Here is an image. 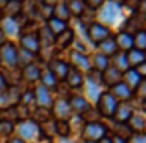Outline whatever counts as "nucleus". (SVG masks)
Returning a JSON list of instances; mask_svg holds the SVG:
<instances>
[{"label": "nucleus", "mask_w": 146, "mask_h": 143, "mask_svg": "<svg viewBox=\"0 0 146 143\" xmlns=\"http://www.w3.org/2000/svg\"><path fill=\"white\" fill-rule=\"evenodd\" d=\"M107 134V127L99 121L86 123L82 132V138L85 143H99Z\"/></svg>", "instance_id": "1"}, {"label": "nucleus", "mask_w": 146, "mask_h": 143, "mask_svg": "<svg viewBox=\"0 0 146 143\" xmlns=\"http://www.w3.org/2000/svg\"><path fill=\"white\" fill-rule=\"evenodd\" d=\"M118 105V101L110 93H101L98 98V112L104 118H111L115 113V108Z\"/></svg>", "instance_id": "2"}, {"label": "nucleus", "mask_w": 146, "mask_h": 143, "mask_svg": "<svg viewBox=\"0 0 146 143\" xmlns=\"http://www.w3.org/2000/svg\"><path fill=\"white\" fill-rule=\"evenodd\" d=\"M38 124L35 123L33 120H24V121H19L17 124V138H21L24 143L25 142H32L35 140L36 134H38Z\"/></svg>", "instance_id": "3"}, {"label": "nucleus", "mask_w": 146, "mask_h": 143, "mask_svg": "<svg viewBox=\"0 0 146 143\" xmlns=\"http://www.w3.org/2000/svg\"><path fill=\"white\" fill-rule=\"evenodd\" d=\"M0 63L8 68L17 66V47L13 43L7 41L3 46H0Z\"/></svg>", "instance_id": "4"}, {"label": "nucleus", "mask_w": 146, "mask_h": 143, "mask_svg": "<svg viewBox=\"0 0 146 143\" xmlns=\"http://www.w3.org/2000/svg\"><path fill=\"white\" fill-rule=\"evenodd\" d=\"M86 33H88L90 41L94 43V44H99V43H102L104 39H107L108 36H110V29L105 27V25H102V24L93 22V24L88 25Z\"/></svg>", "instance_id": "5"}, {"label": "nucleus", "mask_w": 146, "mask_h": 143, "mask_svg": "<svg viewBox=\"0 0 146 143\" xmlns=\"http://www.w3.org/2000/svg\"><path fill=\"white\" fill-rule=\"evenodd\" d=\"M52 112H54V116L57 118V121H69L74 115L69 107V102L64 101V99L55 101L52 105Z\"/></svg>", "instance_id": "6"}, {"label": "nucleus", "mask_w": 146, "mask_h": 143, "mask_svg": "<svg viewBox=\"0 0 146 143\" xmlns=\"http://www.w3.org/2000/svg\"><path fill=\"white\" fill-rule=\"evenodd\" d=\"M119 10H121V5L119 3H115V2H107V3L102 5V10H101V17L105 24H111L116 21V17L119 16Z\"/></svg>", "instance_id": "7"}, {"label": "nucleus", "mask_w": 146, "mask_h": 143, "mask_svg": "<svg viewBox=\"0 0 146 143\" xmlns=\"http://www.w3.org/2000/svg\"><path fill=\"white\" fill-rule=\"evenodd\" d=\"M33 94H35V102L38 104L39 108H46V110L52 108L54 101H52V94H50V91H49L47 88H44L42 85H39V86H36V90L33 91Z\"/></svg>", "instance_id": "8"}, {"label": "nucleus", "mask_w": 146, "mask_h": 143, "mask_svg": "<svg viewBox=\"0 0 146 143\" xmlns=\"http://www.w3.org/2000/svg\"><path fill=\"white\" fill-rule=\"evenodd\" d=\"M21 46H22V51L29 52V54H32V55L38 54L39 49H41V43H39L36 33L22 35V38H21Z\"/></svg>", "instance_id": "9"}, {"label": "nucleus", "mask_w": 146, "mask_h": 143, "mask_svg": "<svg viewBox=\"0 0 146 143\" xmlns=\"http://www.w3.org/2000/svg\"><path fill=\"white\" fill-rule=\"evenodd\" d=\"M132 113H133V108L129 102H118L116 108H115V113L111 118L118 124H126L129 121V118L132 116Z\"/></svg>", "instance_id": "10"}, {"label": "nucleus", "mask_w": 146, "mask_h": 143, "mask_svg": "<svg viewBox=\"0 0 146 143\" xmlns=\"http://www.w3.org/2000/svg\"><path fill=\"white\" fill-rule=\"evenodd\" d=\"M21 99V93L16 86H8L2 94H0V105L5 108H13V105Z\"/></svg>", "instance_id": "11"}, {"label": "nucleus", "mask_w": 146, "mask_h": 143, "mask_svg": "<svg viewBox=\"0 0 146 143\" xmlns=\"http://www.w3.org/2000/svg\"><path fill=\"white\" fill-rule=\"evenodd\" d=\"M101 82L111 88V86H115L116 83L123 82V74H121L115 66H111V65H110V66H108L107 69L101 74Z\"/></svg>", "instance_id": "12"}, {"label": "nucleus", "mask_w": 146, "mask_h": 143, "mask_svg": "<svg viewBox=\"0 0 146 143\" xmlns=\"http://www.w3.org/2000/svg\"><path fill=\"white\" fill-rule=\"evenodd\" d=\"M110 94L113 96L118 102H127L130 98H132L133 91L127 85H124L123 82H119V83H116L115 86L110 88Z\"/></svg>", "instance_id": "13"}, {"label": "nucleus", "mask_w": 146, "mask_h": 143, "mask_svg": "<svg viewBox=\"0 0 146 143\" xmlns=\"http://www.w3.org/2000/svg\"><path fill=\"white\" fill-rule=\"evenodd\" d=\"M126 60L130 69H137L140 65H143L146 61V52H141L138 49H130L126 52Z\"/></svg>", "instance_id": "14"}, {"label": "nucleus", "mask_w": 146, "mask_h": 143, "mask_svg": "<svg viewBox=\"0 0 146 143\" xmlns=\"http://www.w3.org/2000/svg\"><path fill=\"white\" fill-rule=\"evenodd\" d=\"M47 69L54 74L57 80H63L64 77H66V74H68L69 65H68L66 61H63V60H52L50 63H49Z\"/></svg>", "instance_id": "15"}, {"label": "nucleus", "mask_w": 146, "mask_h": 143, "mask_svg": "<svg viewBox=\"0 0 146 143\" xmlns=\"http://www.w3.org/2000/svg\"><path fill=\"white\" fill-rule=\"evenodd\" d=\"M98 49H99V54L104 55V57H115V55L118 54V46H116V41H115V38H111V36H108L107 39H104L102 43H99L98 44Z\"/></svg>", "instance_id": "16"}, {"label": "nucleus", "mask_w": 146, "mask_h": 143, "mask_svg": "<svg viewBox=\"0 0 146 143\" xmlns=\"http://www.w3.org/2000/svg\"><path fill=\"white\" fill-rule=\"evenodd\" d=\"M115 41H116L118 51H123V54L133 49V36L129 32H119L115 36Z\"/></svg>", "instance_id": "17"}, {"label": "nucleus", "mask_w": 146, "mask_h": 143, "mask_svg": "<svg viewBox=\"0 0 146 143\" xmlns=\"http://www.w3.org/2000/svg\"><path fill=\"white\" fill-rule=\"evenodd\" d=\"M71 63H72V68L76 69H85V71H90L91 69V65H90V60L86 55H83L82 52L79 51H72L71 52Z\"/></svg>", "instance_id": "18"}, {"label": "nucleus", "mask_w": 146, "mask_h": 143, "mask_svg": "<svg viewBox=\"0 0 146 143\" xmlns=\"http://www.w3.org/2000/svg\"><path fill=\"white\" fill-rule=\"evenodd\" d=\"M127 127H129L130 132H133V134L143 132V130H145V127H146L145 116H143L141 113H135V112H133L132 116L129 118V121H127Z\"/></svg>", "instance_id": "19"}, {"label": "nucleus", "mask_w": 146, "mask_h": 143, "mask_svg": "<svg viewBox=\"0 0 146 143\" xmlns=\"http://www.w3.org/2000/svg\"><path fill=\"white\" fill-rule=\"evenodd\" d=\"M68 102H69V107H71V110H72V113L85 115L86 112L90 110L88 101H85L82 96H72V98H71Z\"/></svg>", "instance_id": "20"}, {"label": "nucleus", "mask_w": 146, "mask_h": 143, "mask_svg": "<svg viewBox=\"0 0 146 143\" xmlns=\"http://www.w3.org/2000/svg\"><path fill=\"white\" fill-rule=\"evenodd\" d=\"M41 77V68L35 63H30L22 68V79L25 82H36Z\"/></svg>", "instance_id": "21"}, {"label": "nucleus", "mask_w": 146, "mask_h": 143, "mask_svg": "<svg viewBox=\"0 0 146 143\" xmlns=\"http://www.w3.org/2000/svg\"><path fill=\"white\" fill-rule=\"evenodd\" d=\"M66 82L68 85L71 86V88H79V86L83 85V76L82 72H80L79 69H76V68L69 66V69H68V74H66Z\"/></svg>", "instance_id": "22"}, {"label": "nucleus", "mask_w": 146, "mask_h": 143, "mask_svg": "<svg viewBox=\"0 0 146 143\" xmlns=\"http://www.w3.org/2000/svg\"><path fill=\"white\" fill-rule=\"evenodd\" d=\"M140 82H141V77L138 76V72H137L135 69H127L126 72L123 74V83L129 86L132 91L137 90V86L140 85Z\"/></svg>", "instance_id": "23"}, {"label": "nucleus", "mask_w": 146, "mask_h": 143, "mask_svg": "<svg viewBox=\"0 0 146 143\" xmlns=\"http://www.w3.org/2000/svg\"><path fill=\"white\" fill-rule=\"evenodd\" d=\"M54 17L61 22H68L71 19V13L68 10L66 2H58V3L54 5Z\"/></svg>", "instance_id": "24"}, {"label": "nucleus", "mask_w": 146, "mask_h": 143, "mask_svg": "<svg viewBox=\"0 0 146 143\" xmlns=\"http://www.w3.org/2000/svg\"><path fill=\"white\" fill-rule=\"evenodd\" d=\"M39 79H41V82H42V86L47 88L49 91H50V90H57L58 80L55 79V76L49 69H41V77H39Z\"/></svg>", "instance_id": "25"}, {"label": "nucleus", "mask_w": 146, "mask_h": 143, "mask_svg": "<svg viewBox=\"0 0 146 143\" xmlns=\"http://www.w3.org/2000/svg\"><path fill=\"white\" fill-rule=\"evenodd\" d=\"M72 41H74V32L71 29H66L63 33H61V35L55 36V44H57L60 49L69 47Z\"/></svg>", "instance_id": "26"}, {"label": "nucleus", "mask_w": 146, "mask_h": 143, "mask_svg": "<svg viewBox=\"0 0 146 143\" xmlns=\"http://www.w3.org/2000/svg\"><path fill=\"white\" fill-rule=\"evenodd\" d=\"M21 10H22V3L16 2V0L7 2L3 7V13L7 14V17H13V19H16V16L21 14Z\"/></svg>", "instance_id": "27"}, {"label": "nucleus", "mask_w": 146, "mask_h": 143, "mask_svg": "<svg viewBox=\"0 0 146 143\" xmlns=\"http://www.w3.org/2000/svg\"><path fill=\"white\" fill-rule=\"evenodd\" d=\"M46 27H47V29H49V32H50L54 36H58V35H61V33H63L64 30L68 29L66 22H61V21L55 19V17H52V19H49V21H47V25H46Z\"/></svg>", "instance_id": "28"}, {"label": "nucleus", "mask_w": 146, "mask_h": 143, "mask_svg": "<svg viewBox=\"0 0 146 143\" xmlns=\"http://www.w3.org/2000/svg\"><path fill=\"white\" fill-rule=\"evenodd\" d=\"M2 32L5 35H16L19 32V25H17V21L13 17H5L2 21Z\"/></svg>", "instance_id": "29"}, {"label": "nucleus", "mask_w": 146, "mask_h": 143, "mask_svg": "<svg viewBox=\"0 0 146 143\" xmlns=\"http://www.w3.org/2000/svg\"><path fill=\"white\" fill-rule=\"evenodd\" d=\"M108 66H110V61H108L107 57H104V55H101V54L93 57V68H94V71H98V72L102 74Z\"/></svg>", "instance_id": "30"}, {"label": "nucleus", "mask_w": 146, "mask_h": 143, "mask_svg": "<svg viewBox=\"0 0 146 143\" xmlns=\"http://www.w3.org/2000/svg\"><path fill=\"white\" fill-rule=\"evenodd\" d=\"M133 36V49L146 52V30H138Z\"/></svg>", "instance_id": "31"}, {"label": "nucleus", "mask_w": 146, "mask_h": 143, "mask_svg": "<svg viewBox=\"0 0 146 143\" xmlns=\"http://www.w3.org/2000/svg\"><path fill=\"white\" fill-rule=\"evenodd\" d=\"M68 10H69L71 16H82L83 10H85V5H83L82 0H72V2H66Z\"/></svg>", "instance_id": "32"}, {"label": "nucleus", "mask_w": 146, "mask_h": 143, "mask_svg": "<svg viewBox=\"0 0 146 143\" xmlns=\"http://www.w3.org/2000/svg\"><path fill=\"white\" fill-rule=\"evenodd\" d=\"M111 66H115L121 74H124L127 69H130L129 65H127V60H126V54H119V52L115 55V61H113V65H111Z\"/></svg>", "instance_id": "33"}, {"label": "nucleus", "mask_w": 146, "mask_h": 143, "mask_svg": "<svg viewBox=\"0 0 146 143\" xmlns=\"http://www.w3.org/2000/svg\"><path fill=\"white\" fill-rule=\"evenodd\" d=\"M38 39H39V43H42V44H46V46H50L55 43V36L49 32L47 27H42L38 32Z\"/></svg>", "instance_id": "34"}, {"label": "nucleus", "mask_w": 146, "mask_h": 143, "mask_svg": "<svg viewBox=\"0 0 146 143\" xmlns=\"http://www.w3.org/2000/svg\"><path fill=\"white\" fill-rule=\"evenodd\" d=\"M38 14L41 17H44L46 21L52 19V17H54V5L47 3V2H42L38 7Z\"/></svg>", "instance_id": "35"}, {"label": "nucleus", "mask_w": 146, "mask_h": 143, "mask_svg": "<svg viewBox=\"0 0 146 143\" xmlns=\"http://www.w3.org/2000/svg\"><path fill=\"white\" fill-rule=\"evenodd\" d=\"M55 134L66 138L69 135V123L68 121H55Z\"/></svg>", "instance_id": "36"}, {"label": "nucleus", "mask_w": 146, "mask_h": 143, "mask_svg": "<svg viewBox=\"0 0 146 143\" xmlns=\"http://www.w3.org/2000/svg\"><path fill=\"white\" fill-rule=\"evenodd\" d=\"M33 120H36L38 123L41 121V124H42V123H46V121L50 120V113H49V110H46V108H39L38 107L35 112H33Z\"/></svg>", "instance_id": "37"}, {"label": "nucleus", "mask_w": 146, "mask_h": 143, "mask_svg": "<svg viewBox=\"0 0 146 143\" xmlns=\"http://www.w3.org/2000/svg\"><path fill=\"white\" fill-rule=\"evenodd\" d=\"M39 132H41V135L44 137V138H49V137L55 132V123H54V121H50V120L46 121V123H42Z\"/></svg>", "instance_id": "38"}, {"label": "nucleus", "mask_w": 146, "mask_h": 143, "mask_svg": "<svg viewBox=\"0 0 146 143\" xmlns=\"http://www.w3.org/2000/svg\"><path fill=\"white\" fill-rule=\"evenodd\" d=\"M14 130V126L10 120H2L0 121V138L2 137H8Z\"/></svg>", "instance_id": "39"}, {"label": "nucleus", "mask_w": 146, "mask_h": 143, "mask_svg": "<svg viewBox=\"0 0 146 143\" xmlns=\"http://www.w3.org/2000/svg\"><path fill=\"white\" fill-rule=\"evenodd\" d=\"M32 58H33V55L32 54H29V52H25V51H17V65H22V66H27V65H30L29 61H32Z\"/></svg>", "instance_id": "40"}, {"label": "nucleus", "mask_w": 146, "mask_h": 143, "mask_svg": "<svg viewBox=\"0 0 146 143\" xmlns=\"http://www.w3.org/2000/svg\"><path fill=\"white\" fill-rule=\"evenodd\" d=\"M126 142L127 143H146V134H143V132L132 134V135H130Z\"/></svg>", "instance_id": "41"}, {"label": "nucleus", "mask_w": 146, "mask_h": 143, "mask_svg": "<svg viewBox=\"0 0 146 143\" xmlns=\"http://www.w3.org/2000/svg\"><path fill=\"white\" fill-rule=\"evenodd\" d=\"M19 101H22L24 105H30L32 102H35V94H33V91H25L24 94H21Z\"/></svg>", "instance_id": "42"}, {"label": "nucleus", "mask_w": 146, "mask_h": 143, "mask_svg": "<svg viewBox=\"0 0 146 143\" xmlns=\"http://www.w3.org/2000/svg\"><path fill=\"white\" fill-rule=\"evenodd\" d=\"M135 93L140 96L141 99H146V79H141V82H140V85L137 86Z\"/></svg>", "instance_id": "43"}, {"label": "nucleus", "mask_w": 146, "mask_h": 143, "mask_svg": "<svg viewBox=\"0 0 146 143\" xmlns=\"http://www.w3.org/2000/svg\"><path fill=\"white\" fill-rule=\"evenodd\" d=\"M135 13L138 14V17H141V19H146V0H145V2H141V3H138V7H137Z\"/></svg>", "instance_id": "44"}, {"label": "nucleus", "mask_w": 146, "mask_h": 143, "mask_svg": "<svg viewBox=\"0 0 146 143\" xmlns=\"http://www.w3.org/2000/svg\"><path fill=\"white\" fill-rule=\"evenodd\" d=\"M83 5L90 7L91 10H96V8L102 7V5H104V2H102V0H88V2H83Z\"/></svg>", "instance_id": "45"}, {"label": "nucleus", "mask_w": 146, "mask_h": 143, "mask_svg": "<svg viewBox=\"0 0 146 143\" xmlns=\"http://www.w3.org/2000/svg\"><path fill=\"white\" fill-rule=\"evenodd\" d=\"M135 71L138 72V76L141 77V79H146V61H145L143 65H140V66L137 68Z\"/></svg>", "instance_id": "46"}, {"label": "nucleus", "mask_w": 146, "mask_h": 143, "mask_svg": "<svg viewBox=\"0 0 146 143\" xmlns=\"http://www.w3.org/2000/svg\"><path fill=\"white\" fill-rule=\"evenodd\" d=\"M8 88V83H7V80H5V77L0 74V94L5 91V90Z\"/></svg>", "instance_id": "47"}, {"label": "nucleus", "mask_w": 146, "mask_h": 143, "mask_svg": "<svg viewBox=\"0 0 146 143\" xmlns=\"http://www.w3.org/2000/svg\"><path fill=\"white\" fill-rule=\"evenodd\" d=\"M111 143H127V142H126L124 138H121V137H116V135H115L113 138H111Z\"/></svg>", "instance_id": "48"}, {"label": "nucleus", "mask_w": 146, "mask_h": 143, "mask_svg": "<svg viewBox=\"0 0 146 143\" xmlns=\"http://www.w3.org/2000/svg\"><path fill=\"white\" fill-rule=\"evenodd\" d=\"M5 43H7V39H5V33L2 32V29H0V46H3Z\"/></svg>", "instance_id": "49"}, {"label": "nucleus", "mask_w": 146, "mask_h": 143, "mask_svg": "<svg viewBox=\"0 0 146 143\" xmlns=\"http://www.w3.org/2000/svg\"><path fill=\"white\" fill-rule=\"evenodd\" d=\"M7 143H24V142H22L21 138H10Z\"/></svg>", "instance_id": "50"}, {"label": "nucleus", "mask_w": 146, "mask_h": 143, "mask_svg": "<svg viewBox=\"0 0 146 143\" xmlns=\"http://www.w3.org/2000/svg\"><path fill=\"white\" fill-rule=\"evenodd\" d=\"M99 143H111V138H107V137H104V138H102Z\"/></svg>", "instance_id": "51"}, {"label": "nucleus", "mask_w": 146, "mask_h": 143, "mask_svg": "<svg viewBox=\"0 0 146 143\" xmlns=\"http://www.w3.org/2000/svg\"><path fill=\"white\" fill-rule=\"evenodd\" d=\"M3 120V112H2V108H0V121Z\"/></svg>", "instance_id": "52"}, {"label": "nucleus", "mask_w": 146, "mask_h": 143, "mask_svg": "<svg viewBox=\"0 0 146 143\" xmlns=\"http://www.w3.org/2000/svg\"><path fill=\"white\" fill-rule=\"evenodd\" d=\"M83 143H85V142H83Z\"/></svg>", "instance_id": "53"}]
</instances>
